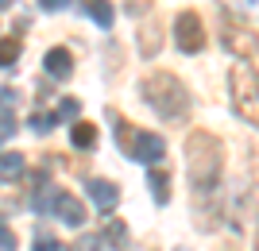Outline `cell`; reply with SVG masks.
Listing matches in <instances>:
<instances>
[{"label":"cell","instance_id":"obj_1","mask_svg":"<svg viewBox=\"0 0 259 251\" xmlns=\"http://www.w3.org/2000/svg\"><path fill=\"white\" fill-rule=\"evenodd\" d=\"M221 170H225V147H221V139L213 131L194 128L190 139H186V178H190V189L197 197L217 193Z\"/></svg>","mask_w":259,"mask_h":251},{"label":"cell","instance_id":"obj_2","mask_svg":"<svg viewBox=\"0 0 259 251\" xmlns=\"http://www.w3.org/2000/svg\"><path fill=\"white\" fill-rule=\"evenodd\" d=\"M140 93H143V101L159 112L162 120L178 124V120H186V116H190V97H186V85H182L174 74H162V70H159V74L143 77V81H140Z\"/></svg>","mask_w":259,"mask_h":251},{"label":"cell","instance_id":"obj_3","mask_svg":"<svg viewBox=\"0 0 259 251\" xmlns=\"http://www.w3.org/2000/svg\"><path fill=\"white\" fill-rule=\"evenodd\" d=\"M228 85H232V105L236 112L244 116L248 124H259V101H255V66H232V77H228Z\"/></svg>","mask_w":259,"mask_h":251},{"label":"cell","instance_id":"obj_4","mask_svg":"<svg viewBox=\"0 0 259 251\" xmlns=\"http://www.w3.org/2000/svg\"><path fill=\"white\" fill-rule=\"evenodd\" d=\"M221 43L232 51L236 58H244V66H255V31L251 27H244V20L240 16H232V12H221Z\"/></svg>","mask_w":259,"mask_h":251},{"label":"cell","instance_id":"obj_5","mask_svg":"<svg viewBox=\"0 0 259 251\" xmlns=\"http://www.w3.org/2000/svg\"><path fill=\"white\" fill-rule=\"evenodd\" d=\"M174 43L182 55H201L205 51V23L197 12H182L178 20H174Z\"/></svg>","mask_w":259,"mask_h":251},{"label":"cell","instance_id":"obj_6","mask_svg":"<svg viewBox=\"0 0 259 251\" xmlns=\"http://www.w3.org/2000/svg\"><path fill=\"white\" fill-rule=\"evenodd\" d=\"M128 155L136 159V163H162V155H166V143H162V135H155V131H132V143H128Z\"/></svg>","mask_w":259,"mask_h":251},{"label":"cell","instance_id":"obj_7","mask_svg":"<svg viewBox=\"0 0 259 251\" xmlns=\"http://www.w3.org/2000/svg\"><path fill=\"white\" fill-rule=\"evenodd\" d=\"M47 209H51L62 224H70V228H81V224H85V205H81L74 193H58V189H54V197L47 201Z\"/></svg>","mask_w":259,"mask_h":251},{"label":"cell","instance_id":"obj_8","mask_svg":"<svg viewBox=\"0 0 259 251\" xmlns=\"http://www.w3.org/2000/svg\"><path fill=\"white\" fill-rule=\"evenodd\" d=\"M43 66H47V74H51V77L66 81V77L74 74V55H70L66 46H51V51H47V58H43Z\"/></svg>","mask_w":259,"mask_h":251},{"label":"cell","instance_id":"obj_9","mask_svg":"<svg viewBox=\"0 0 259 251\" xmlns=\"http://www.w3.org/2000/svg\"><path fill=\"white\" fill-rule=\"evenodd\" d=\"M89 201H93L101 213H108V209L120 201V189L112 186V182H105V178H89Z\"/></svg>","mask_w":259,"mask_h":251},{"label":"cell","instance_id":"obj_10","mask_svg":"<svg viewBox=\"0 0 259 251\" xmlns=\"http://www.w3.org/2000/svg\"><path fill=\"white\" fill-rule=\"evenodd\" d=\"M27 170V159L20 151H0V182H16Z\"/></svg>","mask_w":259,"mask_h":251},{"label":"cell","instance_id":"obj_11","mask_svg":"<svg viewBox=\"0 0 259 251\" xmlns=\"http://www.w3.org/2000/svg\"><path fill=\"white\" fill-rule=\"evenodd\" d=\"M85 16L93 23H97V27H112V20H116V8H112V0H85Z\"/></svg>","mask_w":259,"mask_h":251},{"label":"cell","instance_id":"obj_12","mask_svg":"<svg viewBox=\"0 0 259 251\" xmlns=\"http://www.w3.org/2000/svg\"><path fill=\"white\" fill-rule=\"evenodd\" d=\"M70 143H74L77 151H93V147H97V128L85 124V120H77L74 128H70Z\"/></svg>","mask_w":259,"mask_h":251},{"label":"cell","instance_id":"obj_13","mask_svg":"<svg viewBox=\"0 0 259 251\" xmlns=\"http://www.w3.org/2000/svg\"><path fill=\"white\" fill-rule=\"evenodd\" d=\"M147 189L155 193V205H166L170 201V174L166 170H151L147 174Z\"/></svg>","mask_w":259,"mask_h":251},{"label":"cell","instance_id":"obj_14","mask_svg":"<svg viewBox=\"0 0 259 251\" xmlns=\"http://www.w3.org/2000/svg\"><path fill=\"white\" fill-rule=\"evenodd\" d=\"M159 46H162V39H159V23L143 27V31H140V55H143V58H155V55H159Z\"/></svg>","mask_w":259,"mask_h":251},{"label":"cell","instance_id":"obj_15","mask_svg":"<svg viewBox=\"0 0 259 251\" xmlns=\"http://www.w3.org/2000/svg\"><path fill=\"white\" fill-rule=\"evenodd\" d=\"M20 51H23V43L16 39V35H8V39H0V66H16Z\"/></svg>","mask_w":259,"mask_h":251},{"label":"cell","instance_id":"obj_16","mask_svg":"<svg viewBox=\"0 0 259 251\" xmlns=\"http://www.w3.org/2000/svg\"><path fill=\"white\" fill-rule=\"evenodd\" d=\"M105 243H108V247H124V243H128V228H124L120 220H108V228H105Z\"/></svg>","mask_w":259,"mask_h":251},{"label":"cell","instance_id":"obj_17","mask_svg":"<svg viewBox=\"0 0 259 251\" xmlns=\"http://www.w3.org/2000/svg\"><path fill=\"white\" fill-rule=\"evenodd\" d=\"M31 251H70V247H66L62 240H54L51 232H39V236H35V247H31Z\"/></svg>","mask_w":259,"mask_h":251},{"label":"cell","instance_id":"obj_18","mask_svg":"<svg viewBox=\"0 0 259 251\" xmlns=\"http://www.w3.org/2000/svg\"><path fill=\"white\" fill-rule=\"evenodd\" d=\"M54 124H58V120H54V112H35V116H31V128L39 131V135H47Z\"/></svg>","mask_w":259,"mask_h":251},{"label":"cell","instance_id":"obj_19","mask_svg":"<svg viewBox=\"0 0 259 251\" xmlns=\"http://www.w3.org/2000/svg\"><path fill=\"white\" fill-rule=\"evenodd\" d=\"M77 251H112L105 243V236H81V240H77Z\"/></svg>","mask_w":259,"mask_h":251},{"label":"cell","instance_id":"obj_20","mask_svg":"<svg viewBox=\"0 0 259 251\" xmlns=\"http://www.w3.org/2000/svg\"><path fill=\"white\" fill-rule=\"evenodd\" d=\"M74 116H77V101L66 97L62 105H58V112H54V120H74Z\"/></svg>","mask_w":259,"mask_h":251},{"label":"cell","instance_id":"obj_21","mask_svg":"<svg viewBox=\"0 0 259 251\" xmlns=\"http://www.w3.org/2000/svg\"><path fill=\"white\" fill-rule=\"evenodd\" d=\"M116 143L128 151V143H132V124H128V120H120V124H116Z\"/></svg>","mask_w":259,"mask_h":251},{"label":"cell","instance_id":"obj_22","mask_svg":"<svg viewBox=\"0 0 259 251\" xmlns=\"http://www.w3.org/2000/svg\"><path fill=\"white\" fill-rule=\"evenodd\" d=\"M12 135H16V124H12V116H0V143L12 139Z\"/></svg>","mask_w":259,"mask_h":251},{"label":"cell","instance_id":"obj_23","mask_svg":"<svg viewBox=\"0 0 259 251\" xmlns=\"http://www.w3.org/2000/svg\"><path fill=\"white\" fill-rule=\"evenodd\" d=\"M0 251H16V236L8 228H0Z\"/></svg>","mask_w":259,"mask_h":251},{"label":"cell","instance_id":"obj_24","mask_svg":"<svg viewBox=\"0 0 259 251\" xmlns=\"http://www.w3.org/2000/svg\"><path fill=\"white\" fill-rule=\"evenodd\" d=\"M221 4H225V12H232V8H255V0H221Z\"/></svg>","mask_w":259,"mask_h":251},{"label":"cell","instance_id":"obj_25","mask_svg":"<svg viewBox=\"0 0 259 251\" xmlns=\"http://www.w3.org/2000/svg\"><path fill=\"white\" fill-rule=\"evenodd\" d=\"M66 4H70V0H39V8H43V12H62Z\"/></svg>","mask_w":259,"mask_h":251},{"label":"cell","instance_id":"obj_26","mask_svg":"<svg viewBox=\"0 0 259 251\" xmlns=\"http://www.w3.org/2000/svg\"><path fill=\"white\" fill-rule=\"evenodd\" d=\"M16 105V89H0V109H12Z\"/></svg>","mask_w":259,"mask_h":251},{"label":"cell","instance_id":"obj_27","mask_svg":"<svg viewBox=\"0 0 259 251\" xmlns=\"http://www.w3.org/2000/svg\"><path fill=\"white\" fill-rule=\"evenodd\" d=\"M147 4H151V0H128V12H132V16H140Z\"/></svg>","mask_w":259,"mask_h":251},{"label":"cell","instance_id":"obj_28","mask_svg":"<svg viewBox=\"0 0 259 251\" xmlns=\"http://www.w3.org/2000/svg\"><path fill=\"white\" fill-rule=\"evenodd\" d=\"M8 4H12V0H0V12H4V8H8Z\"/></svg>","mask_w":259,"mask_h":251},{"label":"cell","instance_id":"obj_29","mask_svg":"<svg viewBox=\"0 0 259 251\" xmlns=\"http://www.w3.org/2000/svg\"><path fill=\"white\" fill-rule=\"evenodd\" d=\"M0 228H4V224H0Z\"/></svg>","mask_w":259,"mask_h":251},{"label":"cell","instance_id":"obj_30","mask_svg":"<svg viewBox=\"0 0 259 251\" xmlns=\"http://www.w3.org/2000/svg\"><path fill=\"white\" fill-rule=\"evenodd\" d=\"M182 251H186V247H182Z\"/></svg>","mask_w":259,"mask_h":251}]
</instances>
